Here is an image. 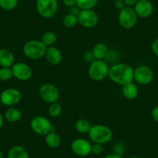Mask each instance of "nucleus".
<instances>
[{
	"label": "nucleus",
	"mask_w": 158,
	"mask_h": 158,
	"mask_svg": "<svg viewBox=\"0 0 158 158\" xmlns=\"http://www.w3.org/2000/svg\"><path fill=\"white\" fill-rule=\"evenodd\" d=\"M44 57L48 64L57 66L60 64L62 61V53L56 47H49V48H47Z\"/></svg>",
	"instance_id": "obj_15"
},
{
	"label": "nucleus",
	"mask_w": 158,
	"mask_h": 158,
	"mask_svg": "<svg viewBox=\"0 0 158 158\" xmlns=\"http://www.w3.org/2000/svg\"><path fill=\"white\" fill-rule=\"evenodd\" d=\"M92 53L95 60H105L109 53V48L104 43H97L92 49Z\"/></svg>",
	"instance_id": "obj_18"
},
{
	"label": "nucleus",
	"mask_w": 158,
	"mask_h": 158,
	"mask_svg": "<svg viewBox=\"0 0 158 158\" xmlns=\"http://www.w3.org/2000/svg\"><path fill=\"white\" fill-rule=\"evenodd\" d=\"M127 6L133 7L139 0H123Z\"/></svg>",
	"instance_id": "obj_35"
},
{
	"label": "nucleus",
	"mask_w": 158,
	"mask_h": 158,
	"mask_svg": "<svg viewBox=\"0 0 158 158\" xmlns=\"http://www.w3.org/2000/svg\"><path fill=\"white\" fill-rule=\"evenodd\" d=\"M13 75L15 78L21 81H29L33 75L31 67L24 62H17L11 67Z\"/></svg>",
	"instance_id": "obj_12"
},
{
	"label": "nucleus",
	"mask_w": 158,
	"mask_h": 158,
	"mask_svg": "<svg viewBox=\"0 0 158 158\" xmlns=\"http://www.w3.org/2000/svg\"><path fill=\"white\" fill-rule=\"evenodd\" d=\"M77 6L80 10H93L97 6L98 0H76Z\"/></svg>",
	"instance_id": "obj_24"
},
{
	"label": "nucleus",
	"mask_w": 158,
	"mask_h": 158,
	"mask_svg": "<svg viewBox=\"0 0 158 158\" xmlns=\"http://www.w3.org/2000/svg\"><path fill=\"white\" fill-rule=\"evenodd\" d=\"M62 112V106L58 102H55L50 104L48 108V114L52 118H57Z\"/></svg>",
	"instance_id": "obj_26"
},
{
	"label": "nucleus",
	"mask_w": 158,
	"mask_h": 158,
	"mask_svg": "<svg viewBox=\"0 0 158 158\" xmlns=\"http://www.w3.org/2000/svg\"><path fill=\"white\" fill-rule=\"evenodd\" d=\"M13 77V71L11 68L2 67L0 68V80L3 81H7Z\"/></svg>",
	"instance_id": "obj_28"
},
{
	"label": "nucleus",
	"mask_w": 158,
	"mask_h": 158,
	"mask_svg": "<svg viewBox=\"0 0 158 158\" xmlns=\"http://www.w3.org/2000/svg\"><path fill=\"white\" fill-rule=\"evenodd\" d=\"M129 158H141V157H139V156H130V157Z\"/></svg>",
	"instance_id": "obj_39"
},
{
	"label": "nucleus",
	"mask_w": 158,
	"mask_h": 158,
	"mask_svg": "<svg viewBox=\"0 0 158 158\" xmlns=\"http://www.w3.org/2000/svg\"><path fill=\"white\" fill-rule=\"evenodd\" d=\"M151 51L153 54L158 57V38L155 39L151 44Z\"/></svg>",
	"instance_id": "obj_32"
},
{
	"label": "nucleus",
	"mask_w": 158,
	"mask_h": 158,
	"mask_svg": "<svg viewBox=\"0 0 158 158\" xmlns=\"http://www.w3.org/2000/svg\"><path fill=\"white\" fill-rule=\"evenodd\" d=\"M154 74L150 67L139 65L134 69L133 80L141 85H147L153 81Z\"/></svg>",
	"instance_id": "obj_10"
},
{
	"label": "nucleus",
	"mask_w": 158,
	"mask_h": 158,
	"mask_svg": "<svg viewBox=\"0 0 158 158\" xmlns=\"http://www.w3.org/2000/svg\"><path fill=\"white\" fill-rule=\"evenodd\" d=\"M133 9L138 18L139 17L142 19L150 16L153 12V3L150 0H139L133 6Z\"/></svg>",
	"instance_id": "obj_14"
},
{
	"label": "nucleus",
	"mask_w": 158,
	"mask_h": 158,
	"mask_svg": "<svg viewBox=\"0 0 158 158\" xmlns=\"http://www.w3.org/2000/svg\"><path fill=\"white\" fill-rule=\"evenodd\" d=\"M4 118L6 121L11 123H17L22 118V112L19 109L14 107H10L5 112Z\"/></svg>",
	"instance_id": "obj_21"
},
{
	"label": "nucleus",
	"mask_w": 158,
	"mask_h": 158,
	"mask_svg": "<svg viewBox=\"0 0 158 158\" xmlns=\"http://www.w3.org/2000/svg\"><path fill=\"white\" fill-rule=\"evenodd\" d=\"M40 98L44 102L51 104L59 100L60 98V91L55 85L52 83H44L40 86L38 90Z\"/></svg>",
	"instance_id": "obj_8"
},
{
	"label": "nucleus",
	"mask_w": 158,
	"mask_h": 158,
	"mask_svg": "<svg viewBox=\"0 0 158 158\" xmlns=\"http://www.w3.org/2000/svg\"><path fill=\"white\" fill-rule=\"evenodd\" d=\"M77 20L85 28H93L98 23V15L93 10H80L77 14Z\"/></svg>",
	"instance_id": "obj_11"
},
{
	"label": "nucleus",
	"mask_w": 158,
	"mask_h": 158,
	"mask_svg": "<svg viewBox=\"0 0 158 158\" xmlns=\"http://www.w3.org/2000/svg\"><path fill=\"white\" fill-rule=\"evenodd\" d=\"M103 158H123V156L120 154H118V153H111V154L106 155V156H104Z\"/></svg>",
	"instance_id": "obj_36"
},
{
	"label": "nucleus",
	"mask_w": 158,
	"mask_h": 158,
	"mask_svg": "<svg viewBox=\"0 0 158 158\" xmlns=\"http://www.w3.org/2000/svg\"><path fill=\"white\" fill-rule=\"evenodd\" d=\"M0 158H4V153L2 151H0Z\"/></svg>",
	"instance_id": "obj_38"
},
{
	"label": "nucleus",
	"mask_w": 158,
	"mask_h": 158,
	"mask_svg": "<svg viewBox=\"0 0 158 158\" xmlns=\"http://www.w3.org/2000/svg\"><path fill=\"white\" fill-rule=\"evenodd\" d=\"M109 66L105 60H94L89 64L88 74L92 80L102 81L109 76Z\"/></svg>",
	"instance_id": "obj_4"
},
{
	"label": "nucleus",
	"mask_w": 158,
	"mask_h": 158,
	"mask_svg": "<svg viewBox=\"0 0 158 158\" xmlns=\"http://www.w3.org/2000/svg\"><path fill=\"white\" fill-rule=\"evenodd\" d=\"M40 40L47 48L52 47L57 41V35L53 31H47L42 35Z\"/></svg>",
	"instance_id": "obj_23"
},
{
	"label": "nucleus",
	"mask_w": 158,
	"mask_h": 158,
	"mask_svg": "<svg viewBox=\"0 0 158 158\" xmlns=\"http://www.w3.org/2000/svg\"><path fill=\"white\" fill-rule=\"evenodd\" d=\"M57 1H60V0H57ZM61 1H62V0H61Z\"/></svg>",
	"instance_id": "obj_40"
},
{
	"label": "nucleus",
	"mask_w": 158,
	"mask_h": 158,
	"mask_svg": "<svg viewBox=\"0 0 158 158\" xmlns=\"http://www.w3.org/2000/svg\"><path fill=\"white\" fill-rule=\"evenodd\" d=\"M114 6H115V9L118 10V11L122 10V9H123L124 7L127 6L123 0H115Z\"/></svg>",
	"instance_id": "obj_33"
},
{
	"label": "nucleus",
	"mask_w": 158,
	"mask_h": 158,
	"mask_svg": "<svg viewBox=\"0 0 158 158\" xmlns=\"http://www.w3.org/2000/svg\"><path fill=\"white\" fill-rule=\"evenodd\" d=\"M74 127H75L76 131L78 132L79 133L85 134V133H89L92 127V124L85 118H79L75 122Z\"/></svg>",
	"instance_id": "obj_22"
},
{
	"label": "nucleus",
	"mask_w": 158,
	"mask_h": 158,
	"mask_svg": "<svg viewBox=\"0 0 158 158\" xmlns=\"http://www.w3.org/2000/svg\"><path fill=\"white\" fill-rule=\"evenodd\" d=\"M0 103H1V99H0Z\"/></svg>",
	"instance_id": "obj_41"
},
{
	"label": "nucleus",
	"mask_w": 158,
	"mask_h": 158,
	"mask_svg": "<svg viewBox=\"0 0 158 158\" xmlns=\"http://www.w3.org/2000/svg\"><path fill=\"white\" fill-rule=\"evenodd\" d=\"M83 58H84L85 61L88 62V63L89 64L92 63V62L95 60V58H94L93 57V54H92V51H86L84 54V55H83Z\"/></svg>",
	"instance_id": "obj_30"
},
{
	"label": "nucleus",
	"mask_w": 158,
	"mask_h": 158,
	"mask_svg": "<svg viewBox=\"0 0 158 158\" xmlns=\"http://www.w3.org/2000/svg\"><path fill=\"white\" fill-rule=\"evenodd\" d=\"M122 94L128 100H133L138 96L139 94V89L137 85L133 81L126 84L123 85Z\"/></svg>",
	"instance_id": "obj_17"
},
{
	"label": "nucleus",
	"mask_w": 158,
	"mask_h": 158,
	"mask_svg": "<svg viewBox=\"0 0 158 158\" xmlns=\"http://www.w3.org/2000/svg\"><path fill=\"white\" fill-rule=\"evenodd\" d=\"M15 63V56L11 51L6 48L0 49V66L11 68Z\"/></svg>",
	"instance_id": "obj_16"
},
{
	"label": "nucleus",
	"mask_w": 158,
	"mask_h": 158,
	"mask_svg": "<svg viewBox=\"0 0 158 158\" xmlns=\"http://www.w3.org/2000/svg\"><path fill=\"white\" fill-rule=\"evenodd\" d=\"M36 9L38 14L44 19H51L58 9L57 0H36Z\"/></svg>",
	"instance_id": "obj_6"
},
{
	"label": "nucleus",
	"mask_w": 158,
	"mask_h": 158,
	"mask_svg": "<svg viewBox=\"0 0 158 158\" xmlns=\"http://www.w3.org/2000/svg\"><path fill=\"white\" fill-rule=\"evenodd\" d=\"M137 19L138 16L133 7L126 6L118 12V24L126 30L133 28L137 23Z\"/></svg>",
	"instance_id": "obj_7"
},
{
	"label": "nucleus",
	"mask_w": 158,
	"mask_h": 158,
	"mask_svg": "<svg viewBox=\"0 0 158 158\" xmlns=\"http://www.w3.org/2000/svg\"><path fill=\"white\" fill-rule=\"evenodd\" d=\"M90 140L93 143L106 144L112 140L113 133L109 127L103 124H95L92 125L89 132Z\"/></svg>",
	"instance_id": "obj_2"
},
{
	"label": "nucleus",
	"mask_w": 158,
	"mask_h": 158,
	"mask_svg": "<svg viewBox=\"0 0 158 158\" xmlns=\"http://www.w3.org/2000/svg\"><path fill=\"white\" fill-rule=\"evenodd\" d=\"M71 149L73 153L78 156H89L92 151V143L90 141L84 138H77L71 144Z\"/></svg>",
	"instance_id": "obj_13"
},
{
	"label": "nucleus",
	"mask_w": 158,
	"mask_h": 158,
	"mask_svg": "<svg viewBox=\"0 0 158 158\" xmlns=\"http://www.w3.org/2000/svg\"><path fill=\"white\" fill-rule=\"evenodd\" d=\"M30 128L33 133L40 136H46L54 130L51 120L44 115H36L30 121Z\"/></svg>",
	"instance_id": "obj_5"
},
{
	"label": "nucleus",
	"mask_w": 158,
	"mask_h": 158,
	"mask_svg": "<svg viewBox=\"0 0 158 158\" xmlns=\"http://www.w3.org/2000/svg\"><path fill=\"white\" fill-rule=\"evenodd\" d=\"M47 47L39 40H30L23 47V54L30 60H40L44 57Z\"/></svg>",
	"instance_id": "obj_3"
},
{
	"label": "nucleus",
	"mask_w": 158,
	"mask_h": 158,
	"mask_svg": "<svg viewBox=\"0 0 158 158\" xmlns=\"http://www.w3.org/2000/svg\"><path fill=\"white\" fill-rule=\"evenodd\" d=\"M1 103L7 107H14L20 102L22 93L20 91L14 88H9L2 91L0 94Z\"/></svg>",
	"instance_id": "obj_9"
},
{
	"label": "nucleus",
	"mask_w": 158,
	"mask_h": 158,
	"mask_svg": "<svg viewBox=\"0 0 158 158\" xmlns=\"http://www.w3.org/2000/svg\"><path fill=\"white\" fill-rule=\"evenodd\" d=\"M103 152H104V147H103L102 144H92V151H91V153H93L94 155H101Z\"/></svg>",
	"instance_id": "obj_29"
},
{
	"label": "nucleus",
	"mask_w": 158,
	"mask_h": 158,
	"mask_svg": "<svg viewBox=\"0 0 158 158\" xmlns=\"http://www.w3.org/2000/svg\"><path fill=\"white\" fill-rule=\"evenodd\" d=\"M4 124V116L2 115V114L0 112V130L2 128Z\"/></svg>",
	"instance_id": "obj_37"
},
{
	"label": "nucleus",
	"mask_w": 158,
	"mask_h": 158,
	"mask_svg": "<svg viewBox=\"0 0 158 158\" xmlns=\"http://www.w3.org/2000/svg\"><path fill=\"white\" fill-rule=\"evenodd\" d=\"M62 23H63V25L66 28H73L78 23L77 16V15L71 14V13H68V14L65 15L64 16Z\"/></svg>",
	"instance_id": "obj_25"
},
{
	"label": "nucleus",
	"mask_w": 158,
	"mask_h": 158,
	"mask_svg": "<svg viewBox=\"0 0 158 158\" xmlns=\"http://www.w3.org/2000/svg\"><path fill=\"white\" fill-rule=\"evenodd\" d=\"M151 116L155 122L158 123V106L153 108L151 111Z\"/></svg>",
	"instance_id": "obj_34"
},
{
	"label": "nucleus",
	"mask_w": 158,
	"mask_h": 158,
	"mask_svg": "<svg viewBox=\"0 0 158 158\" xmlns=\"http://www.w3.org/2000/svg\"><path fill=\"white\" fill-rule=\"evenodd\" d=\"M7 158H30V154L25 147L16 145L10 149Z\"/></svg>",
	"instance_id": "obj_19"
},
{
	"label": "nucleus",
	"mask_w": 158,
	"mask_h": 158,
	"mask_svg": "<svg viewBox=\"0 0 158 158\" xmlns=\"http://www.w3.org/2000/svg\"><path fill=\"white\" fill-rule=\"evenodd\" d=\"M64 6L68 8H72V7L77 6V1L76 0H62Z\"/></svg>",
	"instance_id": "obj_31"
},
{
	"label": "nucleus",
	"mask_w": 158,
	"mask_h": 158,
	"mask_svg": "<svg viewBox=\"0 0 158 158\" xmlns=\"http://www.w3.org/2000/svg\"><path fill=\"white\" fill-rule=\"evenodd\" d=\"M134 68L127 63L118 62L109 67V76L111 81L119 85L133 81Z\"/></svg>",
	"instance_id": "obj_1"
},
{
	"label": "nucleus",
	"mask_w": 158,
	"mask_h": 158,
	"mask_svg": "<svg viewBox=\"0 0 158 158\" xmlns=\"http://www.w3.org/2000/svg\"><path fill=\"white\" fill-rule=\"evenodd\" d=\"M44 140L45 143L48 146V147L52 149L57 148L60 145V143H61V139H60V136L55 130H53V131L50 132L49 133L44 136Z\"/></svg>",
	"instance_id": "obj_20"
},
{
	"label": "nucleus",
	"mask_w": 158,
	"mask_h": 158,
	"mask_svg": "<svg viewBox=\"0 0 158 158\" xmlns=\"http://www.w3.org/2000/svg\"><path fill=\"white\" fill-rule=\"evenodd\" d=\"M18 5V0H0V7L6 11L13 10Z\"/></svg>",
	"instance_id": "obj_27"
}]
</instances>
